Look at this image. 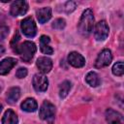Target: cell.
Listing matches in <instances>:
<instances>
[{"label": "cell", "mask_w": 124, "mask_h": 124, "mask_svg": "<svg viewBox=\"0 0 124 124\" xmlns=\"http://www.w3.org/2000/svg\"><path fill=\"white\" fill-rule=\"evenodd\" d=\"M93 25H94V16H93V12L91 9L85 10L79 19L78 28V32L82 36H89L90 33L93 30Z\"/></svg>", "instance_id": "1"}, {"label": "cell", "mask_w": 124, "mask_h": 124, "mask_svg": "<svg viewBox=\"0 0 124 124\" xmlns=\"http://www.w3.org/2000/svg\"><path fill=\"white\" fill-rule=\"evenodd\" d=\"M13 48H14V51L19 54L21 59L26 63H29L31 61L37 49L36 45L30 41H25L22 44L14 46Z\"/></svg>", "instance_id": "2"}, {"label": "cell", "mask_w": 124, "mask_h": 124, "mask_svg": "<svg viewBox=\"0 0 124 124\" xmlns=\"http://www.w3.org/2000/svg\"><path fill=\"white\" fill-rule=\"evenodd\" d=\"M54 114H55V107L50 102L45 101L40 108V112H39L40 118L47 121L49 124H52L54 120Z\"/></svg>", "instance_id": "3"}, {"label": "cell", "mask_w": 124, "mask_h": 124, "mask_svg": "<svg viewBox=\"0 0 124 124\" xmlns=\"http://www.w3.org/2000/svg\"><path fill=\"white\" fill-rule=\"evenodd\" d=\"M21 30L23 32V34L29 38H33L35 37V35L37 34V26L36 23L34 21V19L30 16L25 17L20 24Z\"/></svg>", "instance_id": "4"}, {"label": "cell", "mask_w": 124, "mask_h": 124, "mask_svg": "<svg viewBox=\"0 0 124 124\" xmlns=\"http://www.w3.org/2000/svg\"><path fill=\"white\" fill-rule=\"evenodd\" d=\"M109 32V28L108 25L107 24V22L105 20H101L99 21L94 28V37L97 41H104L107 39L108 35Z\"/></svg>", "instance_id": "5"}, {"label": "cell", "mask_w": 124, "mask_h": 124, "mask_svg": "<svg viewBox=\"0 0 124 124\" xmlns=\"http://www.w3.org/2000/svg\"><path fill=\"white\" fill-rule=\"evenodd\" d=\"M111 60H112V55H111L110 50L108 48H105L99 53V55L95 61V67L99 68V69L103 68V67H107L110 64Z\"/></svg>", "instance_id": "6"}, {"label": "cell", "mask_w": 124, "mask_h": 124, "mask_svg": "<svg viewBox=\"0 0 124 124\" xmlns=\"http://www.w3.org/2000/svg\"><path fill=\"white\" fill-rule=\"evenodd\" d=\"M27 10H28L27 2L23 0H18L12 3L10 13L14 16H23L27 12Z\"/></svg>", "instance_id": "7"}, {"label": "cell", "mask_w": 124, "mask_h": 124, "mask_svg": "<svg viewBox=\"0 0 124 124\" xmlns=\"http://www.w3.org/2000/svg\"><path fill=\"white\" fill-rule=\"evenodd\" d=\"M32 83H33V87L36 91L38 92H44L47 89V86H48V80L47 78L44 76V75H41V74H37L34 76L33 78V80H32Z\"/></svg>", "instance_id": "8"}, {"label": "cell", "mask_w": 124, "mask_h": 124, "mask_svg": "<svg viewBox=\"0 0 124 124\" xmlns=\"http://www.w3.org/2000/svg\"><path fill=\"white\" fill-rule=\"evenodd\" d=\"M68 62L73 66V67H76V68H81L84 66L85 64V59L84 57L78 53V52H76V51H72L70 52V54L68 55Z\"/></svg>", "instance_id": "9"}, {"label": "cell", "mask_w": 124, "mask_h": 124, "mask_svg": "<svg viewBox=\"0 0 124 124\" xmlns=\"http://www.w3.org/2000/svg\"><path fill=\"white\" fill-rule=\"evenodd\" d=\"M17 61L16 58L13 57H7L5 59H3L0 62V75L4 76L7 75L16 65Z\"/></svg>", "instance_id": "10"}, {"label": "cell", "mask_w": 124, "mask_h": 124, "mask_svg": "<svg viewBox=\"0 0 124 124\" xmlns=\"http://www.w3.org/2000/svg\"><path fill=\"white\" fill-rule=\"evenodd\" d=\"M37 67L43 74H47L52 68V61L50 58L42 56L37 59Z\"/></svg>", "instance_id": "11"}, {"label": "cell", "mask_w": 124, "mask_h": 124, "mask_svg": "<svg viewBox=\"0 0 124 124\" xmlns=\"http://www.w3.org/2000/svg\"><path fill=\"white\" fill-rule=\"evenodd\" d=\"M37 18L40 23H45L48 21L51 17V9L49 7H44L42 9H39L36 13Z\"/></svg>", "instance_id": "12"}, {"label": "cell", "mask_w": 124, "mask_h": 124, "mask_svg": "<svg viewBox=\"0 0 124 124\" xmlns=\"http://www.w3.org/2000/svg\"><path fill=\"white\" fill-rule=\"evenodd\" d=\"M21 108L24 111L27 112H33L35 110H37L38 108V104L36 102L35 99L33 98H27L25 99L22 103H21Z\"/></svg>", "instance_id": "13"}, {"label": "cell", "mask_w": 124, "mask_h": 124, "mask_svg": "<svg viewBox=\"0 0 124 124\" xmlns=\"http://www.w3.org/2000/svg\"><path fill=\"white\" fill-rule=\"evenodd\" d=\"M49 42H50L49 37L45 36V35H43L40 39V48H41V51L45 54H52L53 53L52 47L48 45Z\"/></svg>", "instance_id": "14"}, {"label": "cell", "mask_w": 124, "mask_h": 124, "mask_svg": "<svg viewBox=\"0 0 124 124\" xmlns=\"http://www.w3.org/2000/svg\"><path fill=\"white\" fill-rule=\"evenodd\" d=\"M18 119L16 112L12 109H8L5 111L4 116L2 118V124H17Z\"/></svg>", "instance_id": "15"}, {"label": "cell", "mask_w": 124, "mask_h": 124, "mask_svg": "<svg viewBox=\"0 0 124 124\" xmlns=\"http://www.w3.org/2000/svg\"><path fill=\"white\" fill-rule=\"evenodd\" d=\"M106 116H107V120H108V123H112V122L119 123V124L123 123L122 115L119 112H117L113 109H108L107 112H106Z\"/></svg>", "instance_id": "16"}, {"label": "cell", "mask_w": 124, "mask_h": 124, "mask_svg": "<svg viewBox=\"0 0 124 124\" xmlns=\"http://www.w3.org/2000/svg\"><path fill=\"white\" fill-rule=\"evenodd\" d=\"M20 97V89L18 87H12L7 92V100L10 104L16 103Z\"/></svg>", "instance_id": "17"}, {"label": "cell", "mask_w": 124, "mask_h": 124, "mask_svg": "<svg viewBox=\"0 0 124 124\" xmlns=\"http://www.w3.org/2000/svg\"><path fill=\"white\" fill-rule=\"evenodd\" d=\"M85 80L86 82L92 86V87H97L99 84H100V78H99V76L97 75V73L95 72H89L86 77H85Z\"/></svg>", "instance_id": "18"}, {"label": "cell", "mask_w": 124, "mask_h": 124, "mask_svg": "<svg viewBox=\"0 0 124 124\" xmlns=\"http://www.w3.org/2000/svg\"><path fill=\"white\" fill-rule=\"evenodd\" d=\"M71 89V82L68 80L63 81L59 86V96L60 98H65Z\"/></svg>", "instance_id": "19"}, {"label": "cell", "mask_w": 124, "mask_h": 124, "mask_svg": "<svg viewBox=\"0 0 124 124\" xmlns=\"http://www.w3.org/2000/svg\"><path fill=\"white\" fill-rule=\"evenodd\" d=\"M112 74L115 76H122L124 74V66H123V62L122 61H118L116 62L113 67H112Z\"/></svg>", "instance_id": "20"}, {"label": "cell", "mask_w": 124, "mask_h": 124, "mask_svg": "<svg viewBox=\"0 0 124 124\" xmlns=\"http://www.w3.org/2000/svg\"><path fill=\"white\" fill-rule=\"evenodd\" d=\"M66 25V22L63 18H56L53 22H52V27L54 29H58V30H61L65 27Z\"/></svg>", "instance_id": "21"}, {"label": "cell", "mask_w": 124, "mask_h": 124, "mask_svg": "<svg viewBox=\"0 0 124 124\" xmlns=\"http://www.w3.org/2000/svg\"><path fill=\"white\" fill-rule=\"evenodd\" d=\"M8 34H9V27L6 24L1 23L0 24V40H5Z\"/></svg>", "instance_id": "22"}, {"label": "cell", "mask_w": 124, "mask_h": 124, "mask_svg": "<svg viewBox=\"0 0 124 124\" xmlns=\"http://www.w3.org/2000/svg\"><path fill=\"white\" fill-rule=\"evenodd\" d=\"M76 6H77V4H76L75 2H73V1L67 2V3L65 4V11H66V13H67V14L72 13V12L76 9Z\"/></svg>", "instance_id": "23"}, {"label": "cell", "mask_w": 124, "mask_h": 124, "mask_svg": "<svg viewBox=\"0 0 124 124\" xmlns=\"http://www.w3.org/2000/svg\"><path fill=\"white\" fill-rule=\"evenodd\" d=\"M16 78H25V77L27 76V69H26V68H19V69L16 71Z\"/></svg>", "instance_id": "24"}, {"label": "cell", "mask_w": 124, "mask_h": 124, "mask_svg": "<svg viewBox=\"0 0 124 124\" xmlns=\"http://www.w3.org/2000/svg\"><path fill=\"white\" fill-rule=\"evenodd\" d=\"M19 39H20V36H19V34H18V32H16V34H15V36H14V38H13V40H12V42H11V45H12V47H14V46H17V42L19 41Z\"/></svg>", "instance_id": "25"}, {"label": "cell", "mask_w": 124, "mask_h": 124, "mask_svg": "<svg viewBox=\"0 0 124 124\" xmlns=\"http://www.w3.org/2000/svg\"><path fill=\"white\" fill-rule=\"evenodd\" d=\"M5 53V48L3 46H0V56H2Z\"/></svg>", "instance_id": "26"}, {"label": "cell", "mask_w": 124, "mask_h": 124, "mask_svg": "<svg viewBox=\"0 0 124 124\" xmlns=\"http://www.w3.org/2000/svg\"><path fill=\"white\" fill-rule=\"evenodd\" d=\"M1 110H2V105L0 104V112H1Z\"/></svg>", "instance_id": "27"}, {"label": "cell", "mask_w": 124, "mask_h": 124, "mask_svg": "<svg viewBox=\"0 0 124 124\" xmlns=\"http://www.w3.org/2000/svg\"><path fill=\"white\" fill-rule=\"evenodd\" d=\"M108 124H119V123H115V122H112V123H108Z\"/></svg>", "instance_id": "28"}, {"label": "cell", "mask_w": 124, "mask_h": 124, "mask_svg": "<svg viewBox=\"0 0 124 124\" xmlns=\"http://www.w3.org/2000/svg\"><path fill=\"white\" fill-rule=\"evenodd\" d=\"M0 91H1V87H0Z\"/></svg>", "instance_id": "29"}]
</instances>
